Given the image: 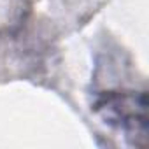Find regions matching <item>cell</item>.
Wrapping results in <instances>:
<instances>
[{
    "label": "cell",
    "mask_w": 149,
    "mask_h": 149,
    "mask_svg": "<svg viewBox=\"0 0 149 149\" xmlns=\"http://www.w3.org/2000/svg\"><path fill=\"white\" fill-rule=\"evenodd\" d=\"M105 111L109 123H118L123 130H132L133 137H140L146 144V97L140 95L139 100L135 95H118L112 93L105 97L98 105Z\"/></svg>",
    "instance_id": "obj_1"
}]
</instances>
